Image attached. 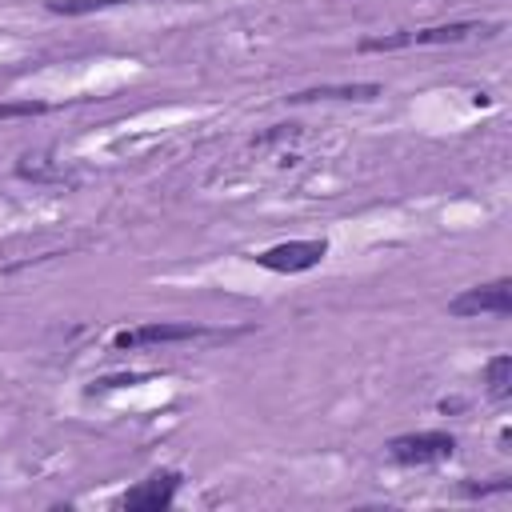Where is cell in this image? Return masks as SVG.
I'll use <instances>...</instances> for the list:
<instances>
[{
    "label": "cell",
    "mask_w": 512,
    "mask_h": 512,
    "mask_svg": "<svg viewBox=\"0 0 512 512\" xmlns=\"http://www.w3.org/2000/svg\"><path fill=\"white\" fill-rule=\"evenodd\" d=\"M212 336V328L192 324V320H148L136 328H124L112 336L116 352H136V348H152V344H180V340H200Z\"/></svg>",
    "instance_id": "obj_1"
},
{
    "label": "cell",
    "mask_w": 512,
    "mask_h": 512,
    "mask_svg": "<svg viewBox=\"0 0 512 512\" xmlns=\"http://www.w3.org/2000/svg\"><path fill=\"white\" fill-rule=\"evenodd\" d=\"M388 456L392 464H404V468L444 464L456 456V436L452 432H408V436L388 440Z\"/></svg>",
    "instance_id": "obj_2"
},
{
    "label": "cell",
    "mask_w": 512,
    "mask_h": 512,
    "mask_svg": "<svg viewBox=\"0 0 512 512\" xmlns=\"http://www.w3.org/2000/svg\"><path fill=\"white\" fill-rule=\"evenodd\" d=\"M324 256H328V240L312 236V240H284V244L264 248V252H256V264L268 272H280V276H296V272L324 264Z\"/></svg>",
    "instance_id": "obj_3"
},
{
    "label": "cell",
    "mask_w": 512,
    "mask_h": 512,
    "mask_svg": "<svg viewBox=\"0 0 512 512\" xmlns=\"http://www.w3.org/2000/svg\"><path fill=\"white\" fill-rule=\"evenodd\" d=\"M448 312H452V316H484V312L508 316V312H512V280L500 276V280H492V284L464 288L460 296L448 300Z\"/></svg>",
    "instance_id": "obj_4"
},
{
    "label": "cell",
    "mask_w": 512,
    "mask_h": 512,
    "mask_svg": "<svg viewBox=\"0 0 512 512\" xmlns=\"http://www.w3.org/2000/svg\"><path fill=\"white\" fill-rule=\"evenodd\" d=\"M180 492V472L176 468H160V472H148L140 484H132L124 496H120V508L128 512H160L176 500Z\"/></svg>",
    "instance_id": "obj_5"
},
{
    "label": "cell",
    "mask_w": 512,
    "mask_h": 512,
    "mask_svg": "<svg viewBox=\"0 0 512 512\" xmlns=\"http://www.w3.org/2000/svg\"><path fill=\"white\" fill-rule=\"evenodd\" d=\"M384 88L380 84H316V88H300L288 100L292 104H308V100H380Z\"/></svg>",
    "instance_id": "obj_6"
},
{
    "label": "cell",
    "mask_w": 512,
    "mask_h": 512,
    "mask_svg": "<svg viewBox=\"0 0 512 512\" xmlns=\"http://www.w3.org/2000/svg\"><path fill=\"white\" fill-rule=\"evenodd\" d=\"M488 36L496 32V24H472V20H460V24H436V28H420V32H404L408 44H456V40H468V36Z\"/></svg>",
    "instance_id": "obj_7"
},
{
    "label": "cell",
    "mask_w": 512,
    "mask_h": 512,
    "mask_svg": "<svg viewBox=\"0 0 512 512\" xmlns=\"http://www.w3.org/2000/svg\"><path fill=\"white\" fill-rule=\"evenodd\" d=\"M484 384H488V396H492V400H508V396H512V356H508V352H500V356L488 360Z\"/></svg>",
    "instance_id": "obj_8"
},
{
    "label": "cell",
    "mask_w": 512,
    "mask_h": 512,
    "mask_svg": "<svg viewBox=\"0 0 512 512\" xmlns=\"http://www.w3.org/2000/svg\"><path fill=\"white\" fill-rule=\"evenodd\" d=\"M116 4H140V0H48V12L56 16H84V12H104Z\"/></svg>",
    "instance_id": "obj_9"
},
{
    "label": "cell",
    "mask_w": 512,
    "mask_h": 512,
    "mask_svg": "<svg viewBox=\"0 0 512 512\" xmlns=\"http://www.w3.org/2000/svg\"><path fill=\"white\" fill-rule=\"evenodd\" d=\"M48 112V104L40 100H20V104H0V120H16V116H40Z\"/></svg>",
    "instance_id": "obj_10"
}]
</instances>
